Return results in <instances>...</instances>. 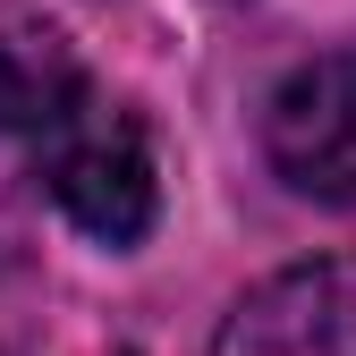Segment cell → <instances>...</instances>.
<instances>
[{"instance_id":"obj_1","label":"cell","mask_w":356,"mask_h":356,"mask_svg":"<svg viewBox=\"0 0 356 356\" xmlns=\"http://www.w3.org/2000/svg\"><path fill=\"white\" fill-rule=\"evenodd\" d=\"M0 136H9L51 204L102 246H136L161 212V178H153V145L145 127L111 111L85 68L68 60L60 34L42 26H9L0 34Z\"/></svg>"},{"instance_id":"obj_2","label":"cell","mask_w":356,"mask_h":356,"mask_svg":"<svg viewBox=\"0 0 356 356\" xmlns=\"http://www.w3.org/2000/svg\"><path fill=\"white\" fill-rule=\"evenodd\" d=\"M263 153L314 204H356V51L305 60L263 111Z\"/></svg>"},{"instance_id":"obj_3","label":"cell","mask_w":356,"mask_h":356,"mask_svg":"<svg viewBox=\"0 0 356 356\" xmlns=\"http://www.w3.org/2000/svg\"><path fill=\"white\" fill-rule=\"evenodd\" d=\"M212 356H356V254L297 263L246 289Z\"/></svg>"}]
</instances>
